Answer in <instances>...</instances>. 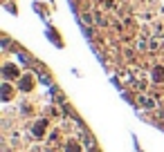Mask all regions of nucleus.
<instances>
[{"label": "nucleus", "instance_id": "nucleus-3", "mask_svg": "<svg viewBox=\"0 0 164 152\" xmlns=\"http://www.w3.org/2000/svg\"><path fill=\"white\" fill-rule=\"evenodd\" d=\"M68 152H81V150H79V145H77V143H70V148H68Z\"/></svg>", "mask_w": 164, "mask_h": 152}, {"label": "nucleus", "instance_id": "nucleus-2", "mask_svg": "<svg viewBox=\"0 0 164 152\" xmlns=\"http://www.w3.org/2000/svg\"><path fill=\"white\" fill-rule=\"evenodd\" d=\"M160 78H164V69L157 67V69H155V80H160Z\"/></svg>", "mask_w": 164, "mask_h": 152}, {"label": "nucleus", "instance_id": "nucleus-1", "mask_svg": "<svg viewBox=\"0 0 164 152\" xmlns=\"http://www.w3.org/2000/svg\"><path fill=\"white\" fill-rule=\"evenodd\" d=\"M32 87V78L27 76V78H23V83H20V89H29Z\"/></svg>", "mask_w": 164, "mask_h": 152}]
</instances>
